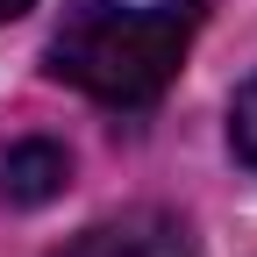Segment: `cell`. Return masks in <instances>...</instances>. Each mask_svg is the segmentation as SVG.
I'll list each match as a JSON object with an SVG mask.
<instances>
[{
	"label": "cell",
	"mask_w": 257,
	"mask_h": 257,
	"mask_svg": "<svg viewBox=\"0 0 257 257\" xmlns=\"http://www.w3.org/2000/svg\"><path fill=\"white\" fill-rule=\"evenodd\" d=\"M200 0H79L50 36V72L86 100L136 114L179 79Z\"/></svg>",
	"instance_id": "cell-1"
},
{
	"label": "cell",
	"mask_w": 257,
	"mask_h": 257,
	"mask_svg": "<svg viewBox=\"0 0 257 257\" xmlns=\"http://www.w3.org/2000/svg\"><path fill=\"white\" fill-rule=\"evenodd\" d=\"M57 257H193V236H186L179 214L136 207V214H121V221H93V229L72 236Z\"/></svg>",
	"instance_id": "cell-2"
},
{
	"label": "cell",
	"mask_w": 257,
	"mask_h": 257,
	"mask_svg": "<svg viewBox=\"0 0 257 257\" xmlns=\"http://www.w3.org/2000/svg\"><path fill=\"white\" fill-rule=\"evenodd\" d=\"M64 179H72V157H64V143L29 136V143L8 150V200H15V207H43V200H57Z\"/></svg>",
	"instance_id": "cell-3"
},
{
	"label": "cell",
	"mask_w": 257,
	"mask_h": 257,
	"mask_svg": "<svg viewBox=\"0 0 257 257\" xmlns=\"http://www.w3.org/2000/svg\"><path fill=\"white\" fill-rule=\"evenodd\" d=\"M229 143H236V157L257 172V79L236 93V107H229Z\"/></svg>",
	"instance_id": "cell-4"
},
{
	"label": "cell",
	"mask_w": 257,
	"mask_h": 257,
	"mask_svg": "<svg viewBox=\"0 0 257 257\" xmlns=\"http://www.w3.org/2000/svg\"><path fill=\"white\" fill-rule=\"evenodd\" d=\"M22 8H36V0H0V22H15Z\"/></svg>",
	"instance_id": "cell-5"
}]
</instances>
